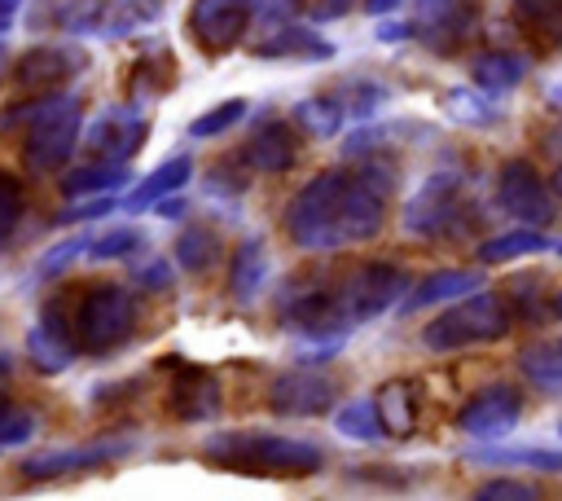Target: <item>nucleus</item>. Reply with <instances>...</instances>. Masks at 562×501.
Here are the masks:
<instances>
[{
    "instance_id": "f257e3e1",
    "label": "nucleus",
    "mask_w": 562,
    "mask_h": 501,
    "mask_svg": "<svg viewBox=\"0 0 562 501\" xmlns=\"http://www.w3.org/2000/svg\"><path fill=\"white\" fill-rule=\"evenodd\" d=\"M509 325H514V303L492 290H479L465 303L439 312L422 330V343L430 352H457V347H474V343H496L509 334Z\"/></svg>"
},
{
    "instance_id": "f03ea898",
    "label": "nucleus",
    "mask_w": 562,
    "mask_h": 501,
    "mask_svg": "<svg viewBox=\"0 0 562 501\" xmlns=\"http://www.w3.org/2000/svg\"><path fill=\"white\" fill-rule=\"evenodd\" d=\"M206 457L237 466V470H263V475H307L321 466V448L303 439H281V435H220Z\"/></svg>"
},
{
    "instance_id": "7ed1b4c3",
    "label": "nucleus",
    "mask_w": 562,
    "mask_h": 501,
    "mask_svg": "<svg viewBox=\"0 0 562 501\" xmlns=\"http://www.w3.org/2000/svg\"><path fill=\"white\" fill-rule=\"evenodd\" d=\"M496 198H501V207H505L514 220H522L527 229H544V224L558 215L553 189L540 180V171H536L527 158H509V163L501 167Z\"/></svg>"
},
{
    "instance_id": "20e7f679",
    "label": "nucleus",
    "mask_w": 562,
    "mask_h": 501,
    "mask_svg": "<svg viewBox=\"0 0 562 501\" xmlns=\"http://www.w3.org/2000/svg\"><path fill=\"white\" fill-rule=\"evenodd\" d=\"M518 413H522V396L509 382H492V387H483L465 400V409L457 413V426L465 435L492 439V435H505L518 422Z\"/></svg>"
},
{
    "instance_id": "39448f33",
    "label": "nucleus",
    "mask_w": 562,
    "mask_h": 501,
    "mask_svg": "<svg viewBox=\"0 0 562 501\" xmlns=\"http://www.w3.org/2000/svg\"><path fill=\"white\" fill-rule=\"evenodd\" d=\"M479 22V4L474 0H422V26L435 35H443V48H452L457 40H465Z\"/></svg>"
},
{
    "instance_id": "423d86ee",
    "label": "nucleus",
    "mask_w": 562,
    "mask_h": 501,
    "mask_svg": "<svg viewBox=\"0 0 562 501\" xmlns=\"http://www.w3.org/2000/svg\"><path fill=\"white\" fill-rule=\"evenodd\" d=\"M470 461L479 466H527V470H553L562 475V453L544 444H509V448H474Z\"/></svg>"
},
{
    "instance_id": "0eeeda50",
    "label": "nucleus",
    "mask_w": 562,
    "mask_h": 501,
    "mask_svg": "<svg viewBox=\"0 0 562 501\" xmlns=\"http://www.w3.org/2000/svg\"><path fill=\"white\" fill-rule=\"evenodd\" d=\"M509 9L527 35L549 48H562V0H509Z\"/></svg>"
},
{
    "instance_id": "6e6552de",
    "label": "nucleus",
    "mask_w": 562,
    "mask_h": 501,
    "mask_svg": "<svg viewBox=\"0 0 562 501\" xmlns=\"http://www.w3.org/2000/svg\"><path fill=\"white\" fill-rule=\"evenodd\" d=\"M470 75H474V84H483L487 92H509L514 84H522L527 57H518V53H483V57H474Z\"/></svg>"
},
{
    "instance_id": "1a4fd4ad",
    "label": "nucleus",
    "mask_w": 562,
    "mask_h": 501,
    "mask_svg": "<svg viewBox=\"0 0 562 501\" xmlns=\"http://www.w3.org/2000/svg\"><path fill=\"white\" fill-rule=\"evenodd\" d=\"M553 242L540 233V229H514V233H501L492 242L479 246V259L483 264H509V259H522V255H540L549 250Z\"/></svg>"
},
{
    "instance_id": "9d476101",
    "label": "nucleus",
    "mask_w": 562,
    "mask_h": 501,
    "mask_svg": "<svg viewBox=\"0 0 562 501\" xmlns=\"http://www.w3.org/2000/svg\"><path fill=\"white\" fill-rule=\"evenodd\" d=\"M329 396H334V387L325 378H285L272 391L277 409H285V413H316L329 404Z\"/></svg>"
},
{
    "instance_id": "9b49d317",
    "label": "nucleus",
    "mask_w": 562,
    "mask_h": 501,
    "mask_svg": "<svg viewBox=\"0 0 562 501\" xmlns=\"http://www.w3.org/2000/svg\"><path fill=\"white\" fill-rule=\"evenodd\" d=\"M417 391H413V382H386L382 387V396H378V417H382V426L391 431V435H408L413 431V422H417Z\"/></svg>"
},
{
    "instance_id": "f8f14e48",
    "label": "nucleus",
    "mask_w": 562,
    "mask_h": 501,
    "mask_svg": "<svg viewBox=\"0 0 562 501\" xmlns=\"http://www.w3.org/2000/svg\"><path fill=\"white\" fill-rule=\"evenodd\" d=\"M518 369L540 382V387H562V338H544V343H531L522 356H518Z\"/></svg>"
},
{
    "instance_id": "ddd939ff",
    "label": "nucleus",
    "mask_w": 562,
    "mask_h": 501,
    "mask_svg": "<svg viewBox=\"0 0 562 501\" xmlns=\"http://www.w3.org/2000/svg\"><path fill=\"white\" fill-rule=\"evenodd\" d=\"M479 272H470V268H457V272H435L417 294H413V308H422V303H439V299H461V294H479Z\"/></svg>"
},
{
    "instance_id": "4468645a",
    "label": "nucleus",
    "mask_w": 562,
    "mask_h": 501,
    "mask_svg": "<svg viewBox=\"0 0 562 501\" xmlns=\"http://www.w3.org/2000/svg\"><path fill=\"white\" fill-rule=\"evenodd\" d=\"M474 501H544V492H540L531 479L505 475V479H487V483L474 492Z\"/></svg>"
},
{
    "instance_id": "2eb2a0df",
    "label": "nucleus",
    "mask_w": 562,
    "mask_h": 501,
    "mask_svg": "<svg viewBox=\"0 0 562 501\" xmlns=\"http://www.w3.org/2000/svg\"><path fill=\"white\" fill-rule=\"evenodd\" d=\"M338 426H342L347 435H360V439H378V431H382L378 404H351V409L338 417Z\"/></svg>"
},
{
    "instance_id": "dca6fc26",
    "label": "nucleus",
    "mask_w": 562,
    "mask_h": 501,
    "mask_svg": "<svg viewBox=\"0 0 562 501\" xmlns=\"http://www.w3.org/2000/svg\"><path fill=\"white\" fill-rule=\"evenodd\" d=\"M553 312H558V316H562V290H558V294H553Z\"/></svg>"
},
{
    "instance_id": "f3484780",
    "label": "nucleus",
    "mask_w": 562,
    "mask_h": 501,
    "mask_svg": "<svg viewBox=\"0 0 562 501\" xmlns=\"http://www.w3.org/2000/svg\"><path fill=\"white\" fill-rule=\"evenodd\" d=\"M553 189H558V193H562V167H558V176H553Z\"/></svg>"
},
{
    "instance_id": "a211bd4d",
    "label": "nucleus",
    "mask_w": 562,
    "mask_h": 501,
    "mask_svg": "<svg viewBox=\"0 0 562 501\" xmlns=\"http://www.w3.org/2000/svg\"><path fill=\"white\" fill-rule=\"evenodd\" d=\"M553 250H558V255H562V237H558V242H553Z\"/></svg>"
}]
</instances>
